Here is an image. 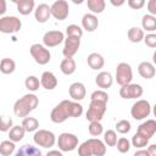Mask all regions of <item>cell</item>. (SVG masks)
I'll use <instances>...</instances> for the list:
<instances>
[{"instance_id": "cell-23", "label": "cell", "mask_w": 156, "mask_h": 156, "mask_svg": "<svg viewBox=\"0 0 156 156\" xmlns=\"http://www.w3.org/2000/svg\"><path fill=\"white\" fill-rule=\"evenodd\" d=\"M87 62H88V66L91 68V69H101L105 65V60L104 57L98 54V52H91L88 58H87Z\"/></svg>"}, {"instance_id": "cell-14", "label": "cell", "mask_w": 156, "mask_h": 156, "mask_svg": "<svg viewBox=\"0 0 156 156\" xmlns=\"http://www.w3.org/2000/svg\"><path fill=\"white\" fill-rule=\"evenodd\" d=\"M79 46H80V39L73 38V37H67L65 39V46L62 50L65 58H72L77 54Z\"/></svg>"}, {"instance_id": "cell-44", "label": "cell", "mask_w": 156, "mask_h": 156, "mask_svg": "<svg viewBox=\"0 0 156 156\" xmlns=\"http://www.w3.org/2000/svg\"><path fill=\"white\" fill-rule=\"evenodd\" d=\"M147 9H149V15H156V0H150L147 2Z\"/></svg>"}, {"instance_id": "cell-31", "label": "cell", "mask_w": 156, "mask_h": 156, "mask_svg": "<svg viewBox=\"0 0 156 156\" xmlns=\"http://www.w3.org/2000/svg\"><path fill=\"white\" fill-rule=\"evenodd\" d=\"M21 126L24 128L26 132H35L39 128V121L34 117H24Z\"/></svg>"}, {"instance_id": "cell-45", "label": "cell", "mask_w": 156, "mask_h": 156, "mask_svg": "<svg viewBox=\"0 0 156 156\" xmlns=\"http://www.w3.org/2000/svg\"><path fill=\"white\" fill-rule=\"evenodd\" d=\"M147 154L149 156H156V145L155 144H151L149 147H147Z\"/></svg>"}, {"instance_id": "cell-29", "label": "cell", "mask_w": 156, "mask_h": 156, "mask_svg": "<svg viewBox=\"0 0 156 156\" xmlns=\"http://www.w3.org/2000/svg\"><path fill=\"white\" fill-rule=\"evenodd\" d=\"M87 5H88V9L91 11V13L95 15V13H101L105 10L106 2L104 0H88Z\"/></svg>"}, {"instance_id": "cell-49", "label": "cell", "mask_w": 156, "mask_h": 156, "mask_svg": "<svg viewBox=\"0 0 156 156\" xmlns=\"http://www.w3.org/2000/svg\"><path fill=\"white\" fill-rule=\"evenodd\" d=\"M111 4H112L113 6H121V5H123V4H124V0H121V1H115V0H111Z\"/></svg>"}, {"instance_id": "cell-3", "label": "cell", "mask_w": 156, "mask_h": 156, "mask_svg": "<svg viewBox=\"0 0 156 156\" xmlns=\"http://www.w3.org/2000/svg\"><path fill=\"white\" fill-rule=\"evenodd\" d=\"M106 146L102 140L91 138L85 140L78 146V156H104Z\"/></svg>"}, {"instance_id": "cell-34", "label": "cell", "mask_w": 156, "mask_h": 156, "mask_svg": "<svg viewBox=\"0 0 156 156\" xmlns=\"http://www.w3.org/2000/svg\"><path fill=\"white\" fill-rule=\"evenodd\" d=\"M132 145L133 146H135V147H138V149H143L144 146H146L147 144H149V139L147 138H145L144 135H141V134H139V133H135L133 136H132Z\"/></svg>"}, {"instance_id": "cell-18", "label": "cell", "mask_w": 156, "mask_h": 156, "mask_svg": "<svg viewBox=\"0 0 156 156\" xmlns=\"http://www.w3.org/2000/svg\"><path fill=\"white\" fill-rule=\"evenodd\" d=\"M50 16L51 12H50V6L48 4H39L34 10V17L39 23H45L50 18Z\"/></svg>"}, {"instance_id": "cell-21", "label": "cell", "mask_w": 156, "mask_h": 156, "mask_svg": "<svg viewBox=\"0 0 156 156\" xmlns=\"http://www.w3.org/2000/svg\"><path fill=\"white\" fill-rule=\"evenodd\" d=\"M82 27L88 32H94L99 27V20L93 13H85L82 17Z\"/></svg>"}, {"instance_id": "cell-27", "label": "cell", "mask_w": 156, "mask_h": 156, "mask_svg": "<svg viewBox=\"0 0 156 156\" xmlns=\"http://www.w3.org/2000/svg\"><path fill=\"white\" fill-rule=\"evenodd\" d=\"M141 26H143V29L152 33L154 30H156V17L149 13L144 15L141 18Z\"/></svg>"}, {"instance_id": "cell-24", "label": "cell", "mask_w": 156, "mask_h": 156, "mask_svg": "<svg viewBox=\"0 0 156 156\" xmlns=\"http://www.w3.org/2000/svg\"><path fill=\"white\" fill-rule=\"evenodd\" d=\"M15 156H41V151L33 145L24 144L17 150Z\"/></svg>"}, {"instance_id": "cell-2", "label": "cell", "mask_w": 156, "mask_h": 156, "mask_svg": "<svg viewBox=\"0 0 156 156\" xmlns=\"http://www.w3.org/2000/svg\"><path fill=\"white\" fill-rule=\"evenodd\" d=\"M39 104L38 96L34 94H26L18 99L13 105V113L17 117H27L33 110L37 108Z\"/></svg>"}, {"instance_id": "cell-36", "label": "cell", "mask_w": 156, "mask_h": 156, "mask_svg": "<svg viewBox=\"0 0 156 156\" xmlns=\"http://www.w3.org/2000/svg\"><path fill=\"white\" fill-rule=\"evenodd\" d=\"M66 34H67V37H73V38L80 39L83 35V29L77 24H69L66 28Z\"/></svg>"}, {"instance_id": "cell-43", "label": "cell", "mask_w": 156, "mask_h": 156, "mask_svg": "<svg viewBox=\"0 0 156 156\" xmlns=\"http://www.w3.org/2000/svg\"><path fill=\"white\" fill-rule=\"evenodd\" d=\"M145 5L144 0H128V6L134 10H139Z\"/></svg>"}, {"instance_id": "cell-47", "label": "cell", "mask_w": 156, "mask_h": 156, "mask_svg": "<svg viewBox=\"0 0 156 156\" xmlns=\"http://www.w3.org/2000/svg\"><path fill=\"white\" fill-rule=\"evenodd\" d=\"M133 156H149V154H147V151H146V150H143V149H140V150L135 151Z\"/></svg>"}, {"instance_id": "cell-12", "label": "cell", "mask_w": 156, "mask_h": 156, "mask_svg": "<svg viewBox=\"0 0 156 156\" xmlns=\"http://www.w3.org/2000/svg\"><path fill=\"white\" fill-rule=\"evenodd\" d=\"M143 87L136 83H129L127 85L121 87L119 95L123 99H136L143 95Z\"/></svg>"}, {"instance_id": "cell-40", "label": "cell", "mask_w": 156, "mask_h": 156, "mask_svg": "<svg viewBox=\"0 0 156 156\" xmlns=\"http://www.w3.org/2000/svg\"><path fill=\"white\" fill-rule=\"evenodd\" d=\"M88 130L90 133V135L93 136H99L100 134H102V124L100 122H90Z\"/></svg>"}, {"instance_id": "cell-13", "label": "cell", "mask_w": 156, "mask_h": 156, "mask_svg": "<svg viewBox=\"0 0 156 156\" xmlns=\"http://www.w3.org/2000/svg\"><path fill=\"white\" fill-rule=\"evenodd\" d=\"M65 40V35L61 30H49L43 37V44L45 48H55Z\"/></svg>"}, {"instance_id": "cell-25", "label": "cell", "mask_w": 156, "mask_h": 156, "mask_svg": "<svg viewBox=\"0 0 156 156\" xmlns=\"http://www.w3.org/2000/svg\"><path fill=\"white\" fill-rule=\"evenodd\" d=\"M76 61L73 58H63L60 63V69L63 74L66 76H69V74H73L76 72Z\"/></svg>"}, {"instance_id": "cell-28", "label": "cell", "mask_w": 156, "mask_h": 156, "mask_svg": "<svg viewBox=\"0 0 156 156\" xmlns=\"http://www.w3.org/2000/svg\"><path fill=\"white\" fill-rule=\"evenodd\" d=\"M24 133H26V130H24V128L22 126H13L9 130V138H10L11 141L17 143V141H20V140L23 139Z\"/></svg>"}, {"instance_id": "cell-38", "label": "cell", "mask_w": 156, "mask_h": 156, "mask_svg": "<svg viewBox=\"0 0 156 156\" xmlns=\"http://www.w3.org/2000/svg\"><path fill=\"white\" fill-rule=\"evenodd\" d=\"M130 122L129 121H127V119H121V121H118L117 123H116V130L118 132V133H121V134H127V133H129V130H130Z\"/></svg>"}, {"instance_id": "cell-10", "label": "cell", "mask_w": 156, "mask_h": 156, "mask_svg": "<svg viewBox=\"0 0 156 156\" xmlns=\"http://www.w3.org/2000/svg\"><path fill=\"white\" fill-rule=\"evenodd\" d=\"M57 146L60 151H73L78 146V136L72 133H61L57 139Z\"/></svg>"}, {"instance_id": "cell-33", "label": "cell", "mask_w": 156, "mask_h": 156, "mask_svg": "<svg viewBox=\"0 0 156 156\" xmlns=\"http://www.w3.org/2000/svg\"><path fill=\"white\" fill-rule=\"evenodd\" d=\"M24 85L29 91H37L40 87V80L35 76H28L24 80Z\"/></svg>"}, {"instance_id": "cell-41", "label": "cell", "mask_w": 156, "mask_h": 156, "mask_svg": "<svg viewBox=\"0 0 156 156\" xmlns=\"http://www.w3.org/2000/svg\"><path fill=\"white\" fill-rule=\"evenodd\" d=\"M12 118L6 117V116H0V132H9L13 126H12Z\"/></svg>"}, {"instance_id": "cell-9", "label": "cell", "mask_w": 156, "mask_h": 156, "mask_svg": "<svg viewBox=\"0 0 156 156\" xmlns=\"http://www.w3.org/2000/svg\"><path fill=\"white\" fill-rule=\"evenodd\" d=\"M150 113H151V105L147 100H138L136 102L133 104L130 108V115L136 121L149 117Z\"/></svg>"}, {"instance_id": "cell-37", "label": "cell", "mask_w": 156, "mask_h": 156, "mask_svg": "<svg viewBox=\"0 0 156 156\" xmlns=\"http://www.w3.org/2000/svg\"><path fill=\"white\" fill-rule=\"evenodd\" d=\"M116 146H117V150L121 154H126L130 149V141L127 138H119L117 140V143H116Z\"/></svg>"}, {"instance_id": "cell-39", "label": "cell", "mask_w": 156, "mask_h": 156, "mask_svg": "<svg viewBox=\"0 0 156 156\" xmlns=\"http://www.w3.org/2000/svg\"><path fill=\"white\" fill-rule=\"evenodd\" d=\"M90 100H96V101H102V102H106L108 101V95L105 90H95L91 93L90 95Z\"/></svg>"}, {"instance_id": "cell-46", "label": "cell", "mask_w": 156, "mask_h": 156, "mask_svg": "<svg viewBox=\"0 0 156 156\" xmlns=\"http://www.w3.org/2000/svg\"><path fill=\"white\" fill-rule=\"evenodd\" d=\"M6 7H7L6 1L5 0H0V16H2L6 12Z\"/></svg>"}, {"instance_id": "cell-32", "label": "cell", "mask_w": 156, "mask_h": 156, "mask_svg": "<svg viewBox=\"0 0 156 156\" xmlns=\"http://www.w3.org/2000/svg\"><path fill=\"white\" fill-rule=\"evenodd\" d=\"M15 143L11 140H4L0 143V154L2 156H10L15 151Z\"/></svg>"}, {"instance_id": "cell-5", "label": "cell", "mask_w": 156, "mask_h": 156, "mask_svg": "<svg viewBox=\"0 0 156 156\" xmlns=\"http://www.w3.org/2000/svg\"><path fill=\"white\" fill-rule=\"evenodd\" d=\"M33 140L38 146H41V147H45V149H50V147H52L55 145L56 136L50 130L39 129V130H35V133L33 135Z\"/></svg>"}, {"instance_id": "cell-35", "label": "cell", "mask_w": 156, "mask_h": 156, "mask_svg": "<svg viewBox=\"0 0 156 156\" xmlns=\"http://www.w3.org/2000/svg\"><path fill=\"white\" fill-rule=\"evenodd\" d=\"M117 143V133L112 129H108L104 133V144L107 146H116Z\"/></svg>"}, {"instance_id": "cell-30", "label": "cell", "mask_w": 156, "mask_h": 156, "mask_svg": "<svg viewBox=\"0 0 156 156\" xmlns=\"http://www.w3.org/2000/svg\"><path fill=\"white\" fill-rule=\"evenodd\" d=\"M127 35L132 43H140L144 39V30L138 27H132L128 29Z\"/></svg>"}, {"instance_id": "cell-20", "label": "cell", "mask_w": 156, "mask_h": 156, "mask_svg": "<svg viewBox=\"0 0 156 156\" xmlns=\"http://www.w3.org/2000/svg\"><path fill=\"white\" fill-rule=\"evenodd\" d=\"M138 72L144 79H151L155 77V66L149 61H143L138 66Z\"/></svg>"}, {"instance_id": "cell-16", "label": "cell", "mask_w": 156, "mask_h": 156, "mask_svg": "<svg viewBox=\"0 0 156 156\" xmlns=\"http://www.w3.org/2000/svg\"><path fill=\"white\" fill-rule=\"evenodd\" d=\"M136 133L144 135L147 139H151L155 135V133H156V121L155 119H147V121H145L144 123H141L138 127V132Z\"/></svg>"}, {"instance_id": "cell-48", "label": "cell", "mask_w": 156, "mask_h": 156, "mask_svg": "<svg viewBox=\"0 0 156 156\" xmlns=\"http://www.w3.org/2000/svg\"><path fill=\"white\" fill-rule=\"evenodd\" d=\"M46 156H62V154L58 150H51V151H49L46 154Z\"/></svg>"}, {"instance_id": "cell-15", "label": "cell", "mask_w": 156, "mask_h": 156, "mask_svg": "<svg viewBox=\"0 0 156 156\" xmlns=\"http://www.w3.org/2000/svg\"><path fill=\"white\" fill-rule=\"evenodd\" d=\"M68 93H69V96L74 100V101H80L85 98V94H87V90H85V87L83 83L80 82H74L69 85L68 88Z\"/></svg>"}, {"instance_id": "cell-7", "label": "cell", "mask_w": 156, "mask_h": 156, "mask_svg": "<svg viewBox=\"0 0 156 156\" xmlns=\"http://www.w3.org/2000/svg\"><path fill=\"white\" fill-rule=\"evenodd\" d=\"M132 79H133V71H132V67L129 63L127 62H121L117 65L116 67V80L117 83L123 87V85H127L129 83H132Z\"/></svg>"}, {"instance_id": "cell-1", "label": "cell", "mask_w": 156, "mask_h": 156, "mask_svg": "<svg viewBox=\"0 0 156 156\" xmlns=\"http://www.w3.org/2000/svg\"><path fill=\"white\" fill-rule=\"evenodd\" d=\"M83 113V106L77 101L62 100L58 105H56L51 113L50 118L54 123H62L69 117H79Z\"/></svg>"}, {"instance_id": "cell-11", "label": "cell", "mask_w": 156, "mask_h": 156, "mask_svg": "<svg viewBox=\"0 0 156 156\" xmlns=\"http://www.w3.org/2000/svg\"><path fill=\"white\" fill-rule=\"evenodd\" d=\"M50 12L51 16L58 21H63L68 17L69 15V6L68 2L65 0H56L52 2V5L50 6Z\"/></svg>"}, {"instance_id": "cell-8", "label": "cell", "mask_w": 156, "mask_h": 156, "mask_svg": "<svg viewBox=\"0 0 156 156\" xmlns=\"http://www.w3.org/2000/svg\"><path fill=\"white\" fill-rule=\"evenodd\" d=\"M32 57L38 65H46L51 60V54L48 48L41 44H33L29 49Z\"/></svg>"}, {"instance_id": "cell-22", "label": "cell", "mask_w": 156, "mask_h": 156, "mask_svg": "<svg viewBox=\"0 0 156 156\" xmlns=\"http://www.w3.org/2000/svg\"><path fill=\"white\" fill-rule=\"evenodd\" d=\"M13 2L17 6V11L23 16L29 15L35 6L34 0H13Z\"/></svg>"}, {"instance_id": "cell-4", "label": "cell", "mask_w": 156, "mask_h": 156, "mask_svg": "<svg viewBox=\"0 0 156 156\" xmlns=\"http://www.w3.org/2000/svg\"><path fill=\"white\" fill-rule=\"evenodd\" d=\"M106 102L90 100V105L85 113V118L89 122H100L106 112Z\"/></svg>"}, {"instance_id": "cell-17", "label": "cell", "mask_w": 156, "mask_h": 156, "mask_svg": "<svg viewBox=\"0 0 156 156\" xmlns=\"http://www.w3.org/2000/svg\"><path fill=\"white\" fill-rule=\"evenodd\" d=\"M40 85L46 89V90H52L57 87V78L56 76L50 72V71H45L43 72L41 77H40Z\"/></svg>"}, {"instance_id": "cell-42", "label": "cell", "mask_w": 156, "mask_h": 156, "mask_svg": "<svg viewBox=\"0 0 156 156\" xmlns=\"http://www.w3.org/2000/svg\"><path fill=\"white\" fill-rule=\"evenodd\" d=\"M144 43L149 46V48H151V49H154V48H156V34H154V33H149V34H146V35H144Z\"/></svg>"}, {"instance_id": "cell-19", "label": "cell", "mask_w": 156, "mask_h": 156, "mask_svg": "<svg viewBox=\"0 0 156 156\" xmlns=\"http://www.w3.org/2000/svg\"><path fill=\"white\" fill-rule=\"evenodd\" d=\"M112 83H113V78H112V74L110 72H105L104 71V72H100L95 77V84L99 88H101V90L111 88Z\"/></svg>"}, {"instance_id": "cell-6", "label": "cell", "mask_w": 156, "mask_h": 156, "mask_svg": "<svg viewBox=\"0 0 156 156\" xmlns=\"http://www.w3.org/2000/svg\"><path fill=\"white\" fill-rule=\"evenodd\" d=\"M22 27V22L16 16H2L0 18V32L5 34L17 33Z\"/></svg>"}, {"instance_id": "cell-26", "label": "cell", "mask_w": 156, "mask_h": 156, "mask_svg": "<svg viewBox=\"0 0 156 156\" xmlns=\"http://www.w3.org/2000/svg\"><path fill=\"white\" fill-rule=\"evenodd\" d=\"M16 69V62L12 58L5 57L0 61V72L4 74H11Z\"/></svg>"}]
</instances>
